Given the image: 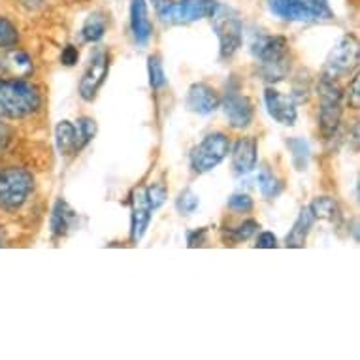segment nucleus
I'll list each match as a JSON object with an SVG mask.
<instances>
[{
	"mask_svg": "<svg viewBox=\"0 0 360 360\" xmlns=\"http://www.w3.org/2000/svg\"><path fill=\"white\" fill-rule=\"evenodd\" d=\"M206 229H198L195 232H189L187 234V243H189V248H198L202 243L206 242Z\"/></svg>",
	"mask_w": 360,
	"mask_h": 360,
	"instance_id": "nucleus-35",
	"label": "nucleus"
},
{
	"mask_svg": "<svg viewBox=\"0 0 360 360\" xmlns=\"http://www.w3.org/2000/svg\"><path fill=\"white\" fill-rule=\"evenodd\" d=\"M60 60H63V65L66 66H74L79 60V51H77L74 46H66L63 49V55H60Z\"/></svg>",
	"mask_w": 360,
	"mask_h": 360,
	"instance_id": "nucleus-34",
	"label": "nucleus"
},
{
	"mask_svg": "<svg viewBox=\"0 0 360 360\" xmlns=\"http://www.w3.org/2000/svg\"><path fill=\"white\" fill-rule=\"evenodd\" d=\"M229 207L232 212H251L253 210V198L243 193H236L229 198Z\"/></svg>",
	"mask_w": 360,
	"mask_h": 360,
	"instance_id": "nucleus-31",
	"label": "nucleus"
},
{
	"mask_svg": "<svg viewBox=\"0 0 360 360\" xmlns=\"http://www.w3.org/2000/svg\"><path fill=\"white\" fill-rule=\"evenodd\" d=\"M146 195H148V200H149V206H151V210L153 212H157L162 204L166 202V198H168V191H166L165 184H160V181H157V184H153L151 187H148L146 189Z\"/></svg>",
	"mask_w": 360,
	"mask_h": 360,
	"instance_id": "nucleus-30",
	"label": "nucleus"
},
{
	"mask_svg": "<svg viewBox=\"0 0 360 360\" xmlns=\"http://www.w3.org/2000/svg\"><path fill=\"white\" fill-rule=\"evenodd\" d=\"M153 2H155V6H157V12H159V10H162L170 0H153Z\"/></svg>",
	"mask_w": 360,
	"mask_h": 360,
	"instance_id": "nucleus-38",
	"label": "nucleus"
},
{
	"mask_svg": "<svg viewBox=\"0 0 360 360\" xmlns=\"http://www.w3.org/2000/svg\"><path fill=\"white\" fill-rule=\"evenodd\" d=\"M40 104V93L32 83L21 77H0V117H29Z\"/></svg>",
	"mask_w": 360,
	"mask_h": 360,
	"instance_id": "nucleus-1",
	"label": "nucleus"
},
{
	"mask_svg": "<svg viewBox=\"0 0 360 360\" xmlns=\"http://www.w3.org/2000/svg\"><path fill=\"white\" fill-rule=\"evenodd\" d=\"M96 121L93 117H79L77 119V136H79V148H85L93 138L96 136Z\"/></svg>",
	"mask_w": 360,
	"mask_h": 360,
	"instance_id": "nucleus-28",
	"label": "nucleus"
},
{
	"mask_svg": "<svg viewBox=\"0 0 360 360\" xmlns=\"http://www.w3.org/2000/svg\"><path fill=\"white\" fill-rule=\"evenodd\" d=\"M359 65V41L351 34L343 36L326 59V74L332 77L343 76Z\"/></svg>",
	"mask_w": 360,
	"mask_h": 360,
	"instance_id": "nucleus-10",
	"label": "nucleus"
},
{
	"mask_svg": "<svg viewBox=\"0 0 360 360\" xmlns=\"http://www.w3.org/2000/svg\"><path fill=\"white\" fill-rule=\"evenodd\" d=\"M213 30L219 38V55L221 59H231L243 44V23L232 8L219 4L213 13Z\"/></svg>",
	"mask_w": 360,
	"mask_h": 360,
	"instance_id": "nucleus-6",
	"label": "nucleus"
},
{
	"mask_svg": "<svg viewBox=\"0 0 360 360\" xmlns=\"http://www.w3.org/2000/svg\"><path fill=\"white\" fill-rule=\"evenodd\" d=\"M148 74H149V85L153 91H159L166 85V74L162 60L159 55H151L148 59Z\"/></svg>",
	"mask_w": 360,
	"mask_h": 360,
	"instance_id": "nucleus-25",
	"label": "nucleus"
},
{
	"mask_svg": "<svg viewBox=\"0 0 360 360\" xmlns=\"http://www.w3.org/2000/svg\"><path fill=\"white\" fill-rule=\"evenodd\" d=\"M2 55H0V66L12 74V77H25L29 76L32 72V60L25 51L18 49L15 46L13 48L0 49Z\"/></svg>",
	"mask_w": 360,
	"mask_h": 360,
	"instance_id": "nucleus-18",
	"label": "nucleus"
},
{
	"mask_svg": "<svg viewBox=\"0 0 360 360\" xmlns=\"http://www.w3.org/2000/svg\"><path fill=\"white\" fill-rule=\"evenodd\" d=\"M55 143L60 155H72L79 151V136H77V127L70 121H60L55 129Z\"/></svg>",
	"mask_w": 360,
	"mask_h": 360,
	"instance_id": "nucleus-20",
	"label": "nucleus"
},
{
	"mask_svg": "<svg viewBox=\"0 0 360 360\" xmlns=\"http://www.w3.org/2000/svg\"><path fill=\"white\" fill-rule=\"evenodd\" d=\"M221 104H223L224 115L229 117V123H231L232 129H245L253 121V102H251L249 96L242 95L238 89L229 87Z\"/></svg>",
	"mask_w": 360,
	"mask_h": 360,
	"instance_id": "nucleus-11",
	"label": "nucleus"
},
{
	"mask_svg": "<svg viewBox=\"0 0 360 360\" xmlns=\"http://www.w3.org/2000/svg\"><path fill=\"white\" fill-rule=\"evenodd\" d=\"M343 115V93L336 79L328 74L319 82V127L325 140L334 138Z\"/></svg>",
	"mask_w": 360,
	"mask_h": 360,
	"instance_id": "nucleus-4",
	"label": "nucleus"
},
{
	"mask_svg": "<svg viewBox=\"0 0 360 360\" xmlns=\"http://www.w3.org/2000/svg\"><path fill=\"white\" fill-rule=\"evenodd\" d=\"M231 153V140L224 132H212L191 151V168L195 174H206L217 168Z\"/></svg>",
	"mask_w": 360,
	"mask_h": 360,
	"instance_id": "nucleus-7",
	"label": "nucleus"
},
{
	"mask_svg": "<svg viewBox=\"0 0 360 360\" xmlns=\"http://www.w3.org/2000/svg\"><path fill=\"white\" fill-rule=\"evenodd\" d=\"M217 8V0H170L162 10H159V18L162 23L168 25H189L213 18Z\"/></svg>",
	"mask_w": 360,
	"mask_h": 360,
	"instance_id": "nucleus-8",
	"label": "nucleus"
},
{
	"mask_svg": "<svg viewBox=\"0 0 360 360\" xmlns=\"http://www.w3.org/2000/svg\"><path fill=\"white\" fill-rule=\"evenodd\" d=\"M130 30L138 46H148L153 34L151 19H149L148 2L146 0H132L130 2Z\"/></svg>",
	"mask_w": 360,
	"mask_h": 360,
	"instance_id": "nucleus-15",
	"label": "nucleus"
},
{
	"mask_svg": "<svg viewBox=\"0 0 360 360\" xmlns=\"http://www.w3.org/2000/svg\"><path fill=\"white\" fill-rule=\"evenodd\" d=\"M34 189V177L27 168L8 166L0 170V210L15 212L29 200Z\"/></svg>",
	"mask_w": 360,
	"mask_h": 360,
	"instance_id": "nucleus-3",
	"label": "nucleus"
},
{
	"mask_svg": "<svg viewBox=\"0 0 360 360\" xmlns=\"http://www.w3.org/2000/svg\"><path fill=\"white\" fill-rule=\"evenodd\" d=\"M4 245V236H2V232H0V248Z\"/></svg>",
	"mask_w": 360,
	"mask_h": 360,
	"instance_id": "nucleus-39",
	"label": "nucleus"
},
{
	"mask_svg": "<svg viewBox=\"0 0 360 360\" xmlns=\"http://www.w3.org/2000/svg\"><path fill=\"white\" fill-rule=\"evenodd\" d=\"M259 229L260 226L257 221H253V219H248V221H243L242 224H238L236 229H232V231L226 232V236H229V240L234 243L248 242L249 238L257 234V231H259Z\"/></svg>",
	"mask_w": 360,
	"mask_h": 360,
	"instance_id": "nucleus-27",
	"label": "nucleus"
},
{
	"mask_svg": "<svg viewBox=\"0 0 360 360\" xmlns=\"http://www.w3.org/2000/svg\"><path fill=\"white\" fill-rule=\"evenodd\" d=\"M198 195H195L191 189H185L179 193V196L176 198V207L177 212L184 213V215H191V213L196 212L198 207Z\"/></svg>",
	"mask_w": 360,
	"mask_h": 360,
	"instance_id": "nucleus-29",
	"label": "nucleus"
},
{
	"mask_svg": "<svg viewBox=\"0 0 360 360\" xmlns=\"http://www.w3.org/2000/svg\"><path fill=\"white\" fill-rule=\"evenodd\" d=\"M264 104L266 110L270 113L274 121L281 124H295L298 117V110H296V102L290 96H285L279 93L278 89L268 87L264 91Z\"/></svg>",
	"mask_w": 360,
	"mask_h": 360,
	"instance_id": "nucleus-14",
	"label": "nucleus"
},
{
	"mask_svg": "<svg viewBox=\"0 0 360 360\" xmlns=\"http://www.w3.org/2000/svg\"><path fill=\"white\" fill-rule=\"evenodd\" d=\"M108 74H110V53L106 49H98L91 57L87 68H85L82 79H79V96L83 101H95L102 85L106 83Z\"/></svg>",
	"mask_w": 360,
	"mask_h": 360,
	"instance_id": "nucleus-9",
	"label": "nucleus"
},
{
	"mask_svg": "<svg viewBox=\"0 0 360 360\" xmlns=\"http://www.w3.org/2000/svg\"><path fill=\"white\" fill-rule=\"evenodd\" d=\"M44 0H21V4L27 8H38Z\"/></svg>",
	"mask_w": 360,
	"mask_h": 360,
	"instance_id": "nucleus-37",
	"label": "nucleus"
},
{
	"mask_svg": "<svg viewBox=\"0 0 360 360\" xmlns=\"http://www.w3.org/2000/svg\"><path fill=\"white\" fill-rule=\"evenodd\" d=\"M347 102L349 108H353V110H359L360 108V77L359 74L351 79L347 87Z\"/></svg>",
	"mask_w": 360,
	"mask_h": 360,
	"instance_id": "nucleus-32",
	"label": "nucleus"
},
{
	"mask_svg": "<svg viewBox=\"0 0 360 360\" xmlns=\"http://www.w3.org/2000/svg\"><path fill=\"white\" fill-rule=\"evenodd\" d=\"M106 32V19L102 18L101 13H93L85 19V23L82 27V38L83 41H89V44H95L104 36Z\"/></svg>",
	"mask_w": 360,
	"mask_h": 360,
	"instance_id": "nucleus-23",
	"label": "nucleus"
},
{
	"mask_svg": "<svg viewBox=\"0 0 360 360\" xmlns=\"http://www.w3.org/2000/svg\"><path fill=\"white\" fill-rule=\"evenodd\" d=\"M313 217L321 219V221H328L332 224H340L342 221V210L338 206V202L330 196H319L309 204Z\"/></svg>",
	"mask_w": 360,
	"mask_h": 360,
	"instance_id": "nucleus-21",
	"label": "nucleus"
},
{
	"mask_svg": "<svg viewBox=\"0 0 360 360\" xmlns=\"http://www.w3.org/2000/svg\"><path fill=\"white\" fill-rule=\"evenodd\" d=\"M268 8L285 21H328L334 18L328 0H268Z\"/></svg>",
	"mask_w": 360,
	"mask_h": 360,
	"instance_id": "nucleus-5",
	"label": "nucleus"
},
{
	"mask_svg": "<svg viewBox=\"0 0 360 360\" xmlns=\"http://www.w3.org/2000/svg\"><path fill=\"white\" fill-rule=\"evenodd\" d=\"M153 210L149 206L146 187H138L130 196V240L140 242L148 231Z\"/></svg>",
	"mask_w": 360,
	"mask_h": 360,
	"instance_id": "nucleus-12",
	"label": "nucleus"
},
{
	"mask_svg": "<svg viewBox=\"0 0 360 360\" xmlns=\"http://www.w3.org/2000/svg\"><path fill=\"white\" fill-rule=\"evenodd\" d=\"M315 221H317V219L313 217L309 206L304 207L300 212V215L296 217L295 224H292V229H290V232L287 234V238H285V245H287V248H304Z\"/></svg>",
	"mask_w": 360,
	"mask_h": 360,
	"instance_id": "nucleus-19",
	"label": "nucleus"
},
{
	"mask_svg": "<svg viewBox=\"0 0 360 360\" xmlns=\"http://www.w3.org/2000/svg\"><path fill=\"white\" fill-rule=\"evenodd\" d=\"M77 221V213L70 207V204L65 200V198H59L55 202L53 212H51V221H49V226H51V236L57 240V238H65L68 232L74 229V224Z\"/></svg>",
	"mask_w": 360,
	"mask_h": 360,
	"instance_id": "nucleus-17",
	"label": "nucleus"
},
{
	"mask_svg": "<svg viewBox=\"0 0 360 360\" xmlns=\"http://www.w3.org/2000/svg\"><path fill=\"white\" fill-rule=\"evenodd\" d=\"M251 53L260 63L262 76L268 82H281L289 74V41L283 36H257Z\"/></svg>",
	"mask_w": 360,
	"mask_h": 360,
	"instance_id": "nucleus-2",
	"label": "nucleus"
},
{
	"mask_svg": "<svg viewBox=\"0 0 360 360\" xmlns=\"http://www.w3.org/2000/svg\"><path fill=\"white\" fill-rule=\"evenodd\" d=\"M257 248L260 249H276L278 248V238L274 232H260L257 238Z\"/></svg>",
	"mask_w": 360,
	"mask_h": 360,
	"instance_id": "nucleus-33",
	"label": "nucleus"
},
{
	"mask_svg": "<svg viewBox=\"0 0 360 360\" xmlns=\"http://www.w3.org/2000/svg\"><path fill=\"white\" fill-rule=\"evenodd\" d=\"M8 142H10V130H8L6 124L0 121V153L6 149Z\"/></svg>",
	"mask_w": 360,
	"mask_h": 360,
	"instance_id": "nucleus-36",
	"label": "nucleus"
},
{
	"mask_svg": "<svg viewBox=\"0 0 360 360\" xmlns=\"http://www.w3.org/2000/svg\"><path fill=\"white\" fill-rule=\"evenodd\" d=\"M219 104H221V98H219L217 91L210 87L207 83H193L185 96L187 110L198 113V115H210L217 110Z\"/></svg>",
	"mask_w": 360,
	"mask_h": 360,
	"instance_id": "nucleus-13",
	"label": "nucleus"
},
{
	"mask_svg": "<svg viewBox=\"0 0 360 360\" xmlns=\"http://www.w3.org/2000/svg\"><path fill=\"white\" fill-rule=\"evenodd\" d=\"M257 153H259V143L251 136L240 138L232 149V168L240 176H245L255 170L257 166Z\"/></svg>",
	"mask_w": 360,
	"mask_h": 360,
	"instance_id": "nucleus-16",
	"label": "nucleus"
},
{
	"mask_svg": "<svg viewBox=\"0 0 360 360\" xmlns=\"http://www.w3.org/2000/svg\"><path fill=\"white\" fill-rule=\"evenodd\" d=\"M287 148L290 151V157H292V165H295L296 170H306L307 162H309V157H311V151H309V143L302 138H289L287 140Z\"/></svg>",
	"mask_w": 360,
	"mask_h": 360,
	"instance_id": "nucleus-22",
	"label": "nucleus"
},
{
	"mask_svg": "<svg viewBox=\"0 0 360 360\" xmlns=\"http://www.w3.org/2000/svg\"><path fill=\"white\" fill-rule=\"evenodd\" d=\"M19 41V30L18 27L10 21V19L0 15V49L13 48Z\"/></svg>",
	"mask_w": 360,
	"mask_h": 360,
	"instance_id": "nucleus-26",
	"label": "nucleus"
},
{
	"mask_svg": "<svg viewBox=\"0 0 360 360\" xmlns=\"http://www.w3.org/2000/svg\"><path fill=\"white\" fill-rule=\"evenodd\" d=\"M257 184H259V189L264 198H274V196H278L279 193L283 191L281 181H279L278 177L274 176L272 172L268 170V168H262V170L259 172V176H257Z\"/></svg>",
	"mask_w": 360,
	"mask_h": 360,
	"instance_id": "nucleus-24",
	"label": "nucleus"
}]
</instances>
